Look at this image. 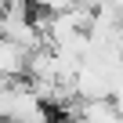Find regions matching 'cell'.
Returning <instances> with one entry per match:
<instances>
[{
	"mask_svg": "<svg viewBox=\"0 0 123 123\" xmlns=\"http://www.w3.org/2000/svg\"><path fill=\"white\" fill-rule=\"evenodd\" d=\"M29 47L7 40V36H0V73H4L7 80H22L25 69H29Z\"/></svg>",
	"mask_w": 123,
	"mask_h": 123,
	"instance_id": "1",
	"label": "cell"
},
{
	"mask_svg": "<svg viewBox=\"0 0 123 123\" xmlns=\"http://www.w3.org/2000/svg\"><path fill=\"white\" fill-rule=\"evenodd\" d=\"M73 4L76 0H29V11H36V15H62Z\"/></svg>",
	"mask_w": 123,
	"mask_h": 123,
	"instance_id": "2",
	"label": "cell"
},
{
	"mask_svg": "<svg viewBox=\"0 0 123 123\" xmlns=\"http://www.w3.org/2000/svg\"><path fill=\"white\" fill-rule=\"evenodd\" d=\"M0 123H15V119H0Z\"/></svg>",
	"mask_w": 123,
	"mask_h": 123,
	"instance_id": "3",
	"label": "cell"
}]
</instances>
